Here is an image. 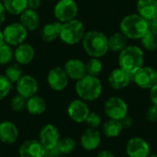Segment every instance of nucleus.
<instances>
[{
    "instance_id": "obj_1",
    "label": "nucleus",
    "mask_w": 157,
    "mask_h": 157,
    "mask_svg": "<svg viewBox=\"0 0 157 157\" xmlns=\"http://www.w3.org/2000/svg\"><path fill=\"white\" fill-rule=\"evenodd\" d=\"M121 32L128 39L140 40L149 29L150 22L141 17L138 13L127 15L120 24Z\"/></svg>"
},
{
    "instance_id": "obj_2",
    "label": "nucleus",
    "mask_w": 157,
    "mask_h": 157,
    "mask_svg": "<svg viewBox=\"0 0 157 157\" xmlns=\"http://www.w3.org/2000/svg\"><path fill=\"white\" fill-rule=\"evenodd\" d=\"M82 44L85 52L90 57L101 58L109 52L108 37L98 30H90L86 32Z\"/></svg>"
},
{
    "instance_id": "obj_3",
    "label": "nucleus",
    "mask_w": 157,
    "mask_h": 157,
    "mask_svg": "<svg viewBox=\"0 0 157 157\" xmlns=\"http://www.w3.org/2000/svg\"><path fill=\"white\" fill-rule=\"evenodd\" d=\"M120 68L131 75H134L144 63V51L136 45H129L119 54Z\"/></svg>"
},
{
    "instance_id": "obj_4",
    "label": "nucleus",
    "mask_w": 157,
    "mask_h": 157,
    "mask_svg": "<svg viewBox=\"0 0 157 157\" xmlns=\"http://www.w3.org/2000/svg\"><path fill=\"white\" fill-rule=\"evenodd\" d=\"M75 92L80 99L84 101H94L98 99L102 93L101 81L97 76L86 75L76 81Z\"/></svg>"
},
{
    "instance_id": "obj_5",
    "label": "nucleus",
    "mask_w": 157,
    "mask_h": 157,
    "mask_svg": "<svg viewBox=\"0 0 157 157\" xmlns=\"http://www.w3.org/2000/svg\"><path fill=\"white\" fill-rule=\"evenodd\" d=\"M86 29L82 21L75 18L71 21L62 23L59 38L67 45H75L83 40Z\"/></svg>"
},
{
    "instance_id": "obj_6",
    "label": "nucleus",
    "mask_w": 157,
    "mask_h": 157,
    "mask_svg": "<svg viewBox=\"0 0 157 157\" xmlns=\"http://www.w3.org/2000/svg\"><path fill=\"white\" fill-rule=\"evenodd\" d=\"M128 105L121 98L111 97L105 101L104 112L109 119L121 121L126 115H128Z\"/></svg>"
},
{
    "instance_id": "obj_7",
    "label": "nucleus",
    "mask_w": 157,
    "mask_h": 157,
    "mask_svg": "<svg viewBox=\"0 0 157 157\" xmlns=\"http://www.w3.org/2000/svg\"><path fill=\"white\" fill-rule=\"evenodd\" d=\"M53 14L57 21L65 23L76 18L78 6L75 0H60L54 6Z\"/></svg>"
},
{
    "instance_id": "obj_8",
    "label": "nucleus",
    "mask_w": 157,
    "mask_h": 157,
    "mask_svg": "<svg viewBox=\"0 0 157 157\" xmlns=\"http://www.w3.org/2000/svg\"><path fill=\"white\" fill-rule=\"evenodd\" d=\"M28 30L19 22L8 24L3 30L5 43L10 46H17L25 41L28 36Z\"/></svg>"
},
{
    "instance_id": "obj_9",
    "label": "nucleus",
    "mask_w": 157,
    "mask_h": 157,
    "mask_svg": "<svg viewBox=\"0 0 157 157\" xmlns=\"http://www.w3.org/2000/svg\"><path fill=\"white\" fill-rule=\"evenodd\" d=\"M132 81L143 89H151L157 84V71L151 66H143L132 75Z\"/></svg>"
},
{
    "instance_id": "obj_10",
    "label": "nucleus",
    "mask_w": 157,
    "mask_h": 157,
    "mask_svg": "<svg viewBox=\"0 0 157 157\" xmlns=\"http://www.w3.org/2000/svg\"><path fill=\"white\" fill-rule=\"evenodd\" d=\"M89 113L90 109L88 105L82 99H74L67 107V114L69 118L76 123L85 122Z\"/></svg>"
},
{
    "instance_id": "obj_11",
    "label": "nucleus",
    "mask_w": 157,
    "mask_h": 157,
    "mask_svg": "<svg viewBox=\"0 0 157 157\" xmlns=\"http://www.w3.org/2000/svg\"><path fill=\"white\" fill-rule=\"evenodd\" d=\"M69 77L63 68L56 66L52 68L47 75V83L54 91H63L68 86Z\"/></svg>"
},
{
    "instance_id": "obj_12",
    "label": "nucleus",
    "mask_w": 157,
    "mask_h": 157,
    "mask_svg": "<svg viewBox=\"0 0 157 157\" xmlns=\"http://www.w3.org/2000/svg\"><path fill=\"white\" fill-rule=\"evenodd\" d=\"M60 139V132L53 124H46L39 133V141L45 150L55 147Z\"/></svg>"
},
{
    "instance_id": "obj_13",
    "label": "nucleus",
    "mask_w": 157,
    "mask_h": 157,
    "mask_svg": "<svg viewBox=\"0 0 157 157\" xmlns=\"http://www.w3.org/2000/svg\"><path fill=\"white\" fill-rule=\"evenodd\" d=\"M126 154L128 157H148L151 154V148L144 139L133 137L127 143Z\"/></svg>"
},
{
    "instance_id": "obj_14",
    "label": "nucleus",
    "mask_w": 157,
    "mask_h": 157,
    "mask_svg": "<svg viewBox=\"0 0 157 157\" xmlns=\"http://www.w3.org/2000/svg\"><path fill=\"white\" fill-rule=\"evenodd\" d=\"M16 89L18 95L22 96L26 99L37 95L39 90L38 81L31 75H25L16 83Z\"/></svg>"
},
{
    "instance_id": "obj_15",
    "label": "nucleus",
    "mask_w": 157,
    "mask_h": 157,
    "mask_svg": "<svg viewBox=\"0 0 157 157\" xmlns=\"http://www.w3.org/2000/svg\"><path fill=\"white\" fill-rule=\"evenodd\" d=\"M19 157H44L45 149L38 140L25 141L18 148Z\"/></svg>"
},
{
    "instance_id": "obj_16",
    "label": "nucleus",
    "mask_w": 157,
    "mask_h": 157,
    "mask_svg": "<svg viewBox=\"0 0 157 157\" xmlns=\"http://www.w3.org/2000/svg\"><path fill=\"white\" fill-rule=\"evenodd\" d=\"M109 86L115 90H121L129 86L132 81V75L121 68H117L111 71L108 78Z\"/></svg>"
},
{
    "instance_id": "obj_17",
    "label": "nucleus",
    "mask_w": 157,
    "mask_h": 157,
    "mask_svg": "<svg viewBox=\"0 0 157 157\" xmlns=\"http://www.w3.org/2000/svg\"><path fill=\"white\" fill-rule=\"evenodd\" d=\"M101 143V133L97 129H86L80 138V144L86 151L96 150Z\"/></svg>"
},
{
    "instance_id": "obj_18",
    "label": "nucleus",
    "mask_w": 157,
    "mask_h": 157,
    "mask_svg": "<svg viewBox=\"0 0 157 157\" xmlns=\"http://www.w3.org/2000/svg\"><path fill=\"white\" fill-rule=\"evenodd\" d=\"M66 75L70 79L73 80H79L86 75V63L81 61L80 59H70L68 60L63 67Z\"/></svg>"
},
{
    "instance_id": "obj_19",
    "label": "nucleus",
    "mask_w": 157,
    "mask_h": 157,
    "mask_svg": "<svg viewBox=\"0 0 157 157\" xmlns=\"http://www.w3.org/2000/svg\"><path fill=\"white\" fill-rule=\"evenodd\" d=\"M19 132L15 123L5 121L0 123V142L6 144H13L17 142Z\"/></svg>"
},
{
    "instance_id": "obj_20",
    "label": "nucleus",
    "mask_w": 157,
    "mask_h": 157,
    "mask_svg": "<svg viewBox=\"0 0 157 157\" xmlns=\"http://www.w3.org/2000/svg\"><path fill=\"white\" fill-rule=\"evenodd\" d=\"M35 57V50L29 43H21L16 47L14 52V58L20 65L30 63Z\"/></svg>"
},
{
    "instance_id": "obj_21",
    "label": "nucleus",
    "mask_w": 157,
    "mask_h": 157,
    "mask_svg": "<svg viewBox=\"0 0 157 157\" xmlns=\"http://www.w3.org/2000/svg\"><path fill=\"white\" fill-rule=\"evenodd\" d=\"M40 18L37 10L27 8L19 15V23L28 30L34 31L40 26Z\"/></svg>"
},
{
    "instance_id": "obj_22",
    "label": "nucleus",
    "mask_w": 157,
    "mask_h": 157,
    "mask_svg": "<svg viewBox=\"0 0 157 157\" xmlns=\"http://www.w3.org/2000/svg\"><path fill=\"white\" fill-rule=\"evenodd\" d=\"M137 12L147 21L157 17V0H138Z\"/></svg>"
},
{
    "instance_id": "obj_23",
    "label": "nucleus",
    "mask_w": 157,
    "mask_h": 157,
    "mask_svg": "<svg viewBox=\"0 0 157 157\" xmlns=\"http://www.w3.org/2000/svg\"><path fill=\"white\" fill-rule=\"evenodd\" d=\"M62 29V23L59 21L50 22L45 24L40 29V38L45 42H52L55 40L59 36Z\"/></svg>"
},
{
    "instance_id": "obj_24",
    "label": "nucleus",
    "mask_w": 157,
    "mask_h": 157,
    "mask_svg": "<svg viewBox=\"0 0 157 157\" xmlns=\"http://www.w3.org/2000/svg\"><path fill=\"white\" fill-rule=\"evenodd\" d=\"M46 101L41 97L35 95L27 99L26 109L31 115H41L46 110Z\"/></svg>"
},
{
    "instance_id": "obj_25",
    "label": "nucleus",
    "mask_w": 157,
    "mask_h": 157,
    "mask_svg": "<svg viewBox=\"0 0 157 157\" xmlns=\"http://www.w3.org/2000/svg\"><path fill=\"white\" fill-rule=\"evenodd\" d=\"M109 40V51L113 52H121L128 46V38L121 32H117L112 34Z\"/></svg>"
},
{
    "instance_id": "obj_26",
    "label": "nucleus",
    "mask_w": 157,
    "mask_h": 157,
    "mask_svg": "<svg viewBox=\"0 0 157 157\" xmlns=\"http://www.w3.org/2000/svg\"><path fill=\"white\" fill-rule=\"evenodd\" d=\"M123 130V127L121 125V122L117 120L109 119L107 121L102 127L103 133L108 138H116L120 136Z\"/></svg>"
},
{
    "instance_id": "obj_27",
    "label": "nucleus",
    "mask_w": 157,
    "mask_h": 157,
    "mask_svg": "<svg viewBox=\"0 0 157 157\" xmlns=\"http://www.w3.org/2000/svg\"><path fill=\"white\" fill-rule=\"evenodd\" d=\"M28 0H2L6 13L10 15H20L27 9Z\"/></svg>"
},
{
    "instance_id": "obj_28",
    "label": "nucleus",
    "mask_w": 157,
    "mask_h": 157,
    "mask_svg": "<svg viewBox=\"0 0 157 157\" xmlns=\"http://www.w3.org/2000/svg\"><path fill=\"white\" fill-rule=\"evenodd\" d=\"M4 75L9 80V82L12 85L16 84L20 79V77L23 75V71H22L20 64H18L17 63L9 64L6 68Z\"/></svg>"
},
{
    "instance_id": "obj_29",
    "label": "nucleus",
    "mask_w": 157,
    "mask_h": 157,
    "mask_svg": "<svg viewBox=\"0 0 157 157\" xmlns=\"http://www.w3.org/2000/svg\"><path fill=\"white\" fill-rule=\"evenodd\" d=\"M103 69L102 62L99 60V58H94L91 57L87 63H86V75H93V76H98Z\"/></svg>"
},
{
    "instance_id": "obj_30",
    "label": "nucleus",
    "mask_w": 157,
    "mask_h": 157,
    "mask_svg": "<svg viewBox=\"0 0 157 157\" xmlns=\"http://www.w3.org/2000/svg\"><path fill=\"white\" fill-rule=\"evenodd\" d=\"M140 40L143 47L145 50L149 52H155L157 50V36L150 29Z\"/></svg>"
},
{
    "instance_id": "obj_31",
    "label": "nucleus",
    "mask_w": 157,
    "mask_h": 157,
    "mask_svg": "<svg viewBox=\"0 0 157 157\" xmlns=\"http://www.w3.org/2000/svg\"><path fill=\"white\" fill-rule=\"evenodd\" d=\"M57 147L62 155H69L73 153L76 147L75 141L71 137H65L59 140Z\"/></svg>"
},
{
    "instance_id": "obj_32",
    "label": "nucleus",
    "mask_w": 157,
    "mask_h": 157,
    "mask_svg": "<svg viewBox=\"0 0 157 157\" xmlns=\"http://www.w3.org/2000/svg\"><path fill=\"white\" fill-rule=\"evenodd\" d=\"M11 47L6 43L0 46V65H6L13 60L14 52Z\"/></svg>"
},
{
    "instance_id": "obj_33",
    "label": "nucleus",
    "mask_w": 157,
    "mask_h": 157,
    "mask_svg": "<svg viewBox=\"0 0 157 157\" xmlns=\"http://www.w3.org/2000/svg\"><path fill=\"white\" fill-rule=\"evenodd\" d=\"M12 87L13 85L9 82V80L4 75H0V101L9 94Z\"/></svg>"
},
{
    "instance_id": "obj_34",
    "label": "nucleus",
    "mask_w": 157,
    "mask_h": 157,
    "mask_svg": "<svg viewBox=\"0 0 157 157\" xmlns=\"http://www.w3.org/2000/svg\"><path fill=\"white\" fill-rule=\"evenodd\" d=\"M26 103L27 99L17 94L15 97H13L12 99L10 100V107L11 109L14 111H21L26 109Z\"/></svg>"
},
{
    "instance_id": "obj_35",
    "label": "nucleus",
    "mask_w": 157,
    "mask_h": 157,
    "mask_svg": "<svg viewBox=\"0 0 157 157\" xmlns=\"http://www.w3.org/2000/svg\"><path fill=\"white\" fill-rule=\"evenodd\" d=\"M86 125L89 127V128H92V129H97L99 127V125L101 124V118L100 116L96 113V112H90L89 115L87 116L86 121Z\"/></svg>"
},
{
    "instance_id": "obj_36",
    "label": "nucleus",
    "mask_w": 157,
    "mask_h": 157,
    "mask_svg": "<svg viewBox=\"0 0 157 157\" xmlns=\"http://www.w3.org/2000/svg\"><path fill=\"white\" fill-rule=\"evenodd\" d=\"M146 119L150 122H156L157 121V106L151 105L146 110Z\"/></svg>"
},
{
    "instance_id": "obj_37",
    "label": "nucleus",
    "mask_w": 157,
    "mask_h": 157,
    "mask_svg": "<svg viewBox=\"0 0 157 157\" xmlns=\"http://www.w3.org/2000/svg\"><path fill=\"white\" fill-rule=\"evenodd\" d=\"M121 122V125L123 127V129H130L132 128V126L133 125V120L131 116L126 115L121 121H120Z\"/></svg>"
},
{
    "instance_id": "obj_38",
    "label": "nucleus",
    "mask_w": 157,
    "mask_h": 157,
    "mask_svg": "<svg viewBox=\"0 0 157 157\" xmlns=\"http://www.w3.org/2000/svg\"><path fill=\"white\" fill-rule=\"evenodd\" d=\"M45 155H50V156L52 157H60L61 155H63L61 154V152L59 151L57 145L55 147H52V148H50V149H46L45 150Z\"/></svg>"
},
{
    "instance_id": "obj_39",
    "label": "nucleus",
    "mask_w": 157,
    "mask_h": 157,
    "mask_svg": "<svg viewBox=\"0 0 157 157\" xmlns=\"http://www.w3.org/2000/svg\"><path fill=\"white\" fill-rule=\"evenodd\" d=\"M41 5V0H28L27 1V8L37 10Z\"/></svg>"
},
{
    "instance_id": "obj_40",
    "label": "nucleus",
    "mask_w": 157,
    "mask_h": 157,
    "mask_svg": "<svg viewBox=\"0 0 157 157\" xmlns=\"http://www.w3.org/2000/svg\"><path fill=\"white\" fill-rule=\"evenodd\" d=\"M150 90V99L153 103V105L157 106V84L155 85Z\"/></svg>"
},
{
    "instance_id": "obj_41",
    "label": "nucleus",
    "mask_w": 157,
    "mask_h": 157,
    "mask_svg": "<svg viewBox=\"0 0 157 157\" xmlns=\"http://www.w3.org/2000/svg\"><path fill=\"white\" fill-rule=\"evenodd\" d=\"M6 11L3 6L2 1H0V26L4 23V21L6 19Z\"/></svg>"
},
{
    "instance_id": "obj_42",
    "label": "nucleus",
    "mask_w": 157,
    "mask_h": 157,
    "mask_svg": "<svg viewBox=\"0 0 157 157\" xmlns=\"http://www.w3.org/2000/svg\"><path fill=\"white\" fill-rule=\"evenodd\" d=\"M97 157H116L114 155V154L113 153H111L110 151H109V150H102V151H100L98 154V155Z\"/></svg>"
},
{
    "instance_id": "obj_43",
    "label": "nucleus",
    "mask_w": 157,
    "mask_h": 157,
    "mask_svg": "<svg viewBox=\"0 0 157 157\" xmlns=\"http://www.w3.org/2000/svg\"><path fill=\"white\" fill-rule=\"evenodd\" d=\"M150 30L157 36V17L150 21Z\"/></svg>"
},
{
    "instance_id": "obj_44",
    "label": "nucleus",
    "mask_w": 157,
    "mask_h": 157,
    "mask_svg": "<svg viewBox=\"0 0 157 157\" xmlns=\"http://www.w3.org/2000/svg\"><path fill=\"white\" fill-rule=\"evenodd\" d=\"M5 43V40H4V36H3V31L0 30V46L3 45Z\"/></svg>"
},
{
    "instance_id": "obj_45",
    "label": "nucleus",
    "mask_w": 157,
    "mask_h": 157,
    "mask_svg": "<svg viewBox=\"0 0 157 157\" xmlns=\"http://www.w3.org/2000/svg\"><path fill=\"white\" fill-rule=\"evenodd\" d=\"M148 157H157V155H155V154H150L148 155Z\"/></svg>"
},
{
    "instance_id": "obj_46",
    "label": "nucleus",
    "mask_w": 157,
    "mask_h": 157,
    "mask_svg": "<svg viewBox=\"0 0 157 157\" xmlns=\"http://www.w3.org/2000/svg\"><path fill=\"white\" fill-rule=\"evenodd\" d=\"M44 157H52V156H50V155H44Z\"/></svg>"
},
{
    "instance_id": "obj_47",
    "label": "nucleus",
    "mask_w": 157,
    "mask_h": 157,
    "mask_svg": "<svg viewBox=\"0 0 157 157\" xmlns=\"http://www.w3.org/2000/svg\"><path fill=\"white\" fill-rule=\"evenodd\" d=\"M45 1H51V0H45Z\"/></svg>"
}]
</instances>
